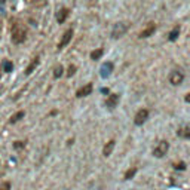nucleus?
<instances>
[{
    "label": "nucleus",
    "instance_id": "f257e3e1",
    "mask_svg": "<svg viewBox=\"0 0 190 190\" xmlns=\"http://www.w3.org/2000/svg\"><path fill=\"white\" fill-rule=\"evenodd\" d=\"M10 34H12V42L15 45H19V43L25 42V39H27V28L21 22H14Z\"/></svg>",
    "mask_w": 190,
    "mask_h": 190
},
{
    "label": "nucleus",
    "instance_id": "f03ea898",
    "mask_svg": "<svg viewBox=\"0 0 190 190\" xmlns=\"http://www.w3.org/2000/svg\"><path fill=\"white\" fill-rule=\"evenodd\" d=\"M128 28H129V24H128V22H119V24H116L115 28L111 30V37H113V39L122 37V36L128 31Z\"/></svg>",
    "mask_w": 190,
    "mask_h": 190
},
{
    "label": "nucleus",
    "instance_id": "7ed1b4c3",
    "mask_svg": "<svg viewBox=\"0 0 190 190\" xmlns=\"http://www.w3.org/2000/svg\"><path fill=\"white\" fill-rule=\"evenodd\" d=\"M168 149H169V143H168V141H160L156 147H155V150H153V156L164 157L166 155Z\"/></svg>",
    "mask_w": 190,
    "mask_h": 190
},
{
    "label": "nucleus",
    "instance_id": "20e7f679",
    "mask_svg": "<svg viewBox=\"0 0 190 190\" xmlns=\"http://www.w3.org/2000/svg\"><path fill=\"white\" fill-rule=\"evenodd\" d=\"M183 80H184V75H183L181 71H178V70H174L169 73V83L174 85V86H178V85H181Z\"/></svg>",
    "mask_w": 190,
    "mask_h": 190
},
{
    "label": "nucleus",
    "instance_id": "39448f33",
    "mask_svg": "<svg viewBox=\"0 0 190 190\" xmlns=\"http://www.w3.org/2000/svg\"><path fill=\"white\" fill-rule=\"evenodd\" d=\"M147 117H149V110L147 108H141V110L137 111V115L134 117V122H135V125L140 126V125H143L147 120Z\"/></svg>",
    "mask_w": 190,
    "mask_h": 190
},
{
    "label": "nucleus",
    "instance_id": "423d86ee",
    "mask_svg": "<svg viewBox=\"0 0 190 190\" xmlns=\"http://www.w3.org/2000/svg\"><path fill=\"white\" fill-rule=\"evenodd\" d=\"M71 37H73V30L70 28V30H67L66 33L63 34V37H61V42L58 43V49H63L66 45H68L70 43V40H71Z\"/></svg>",
    "mask_w": 190,
    "mask_h": 190
},
{
    "label": "nucleus",
    "instance_id": "0eeeda50",
    "mask_svg": "<svg viewBox=\"0 0 190 190\" xmlns=\"http://www.w3.org/2000/svg\"><path fill=\"white\" fill-rule=\"evenodd\" d=\"M92 89H94L92 83H86V85H85V86H82L80 89H77V92H76V97H77V98L88 97V95H89V94L92 92Z\"/></svg>",
    "mask_w": 190,
    "mask_h": 190
},
{
    "label": "nucleus",
    "instance_id": "6e6552de",
    "mask_svg": "<svg viewBox=\"0 0 190 190\" xmlns=\"http://www.w3.org/2000/svg\"><path fill=\"white\" fill-rule=\"evenodd\" d=\"M119 99H120V95L119 94H110L106 99V106L108 108H115L117 104H119Z\"/></svg>",
    "mask_w": 190,
    "mask_h": 190
},
{
    "label": "nucleus",
    "instance_id": "1a4fd4ad",
    "mask_svg": "<svg viewBox=\"0 0 190 190\" xmlns=\"http://www.w3.org/2000/svg\"><path fill=\"white\" fill-rule=\"evenodd\" d=\"M155 31H156V25L153 24V22H149V25H147V27H146V28H144V30H143V31L140 33V39L150 37V36L155 33Z\"/></svg>",
    "mask_w": 190,
    "mask_h": 190
},
{
    "label": "nucleus",
    "instance_id": "9d476101",
    "mask_svg": "<svg viewBox=\"0 0 190 190\" xmlns=\"http://www.w3.org/2000/svg\"><path fill=\"white\" fill-rule=\"evenodd\" d=\"M111 71H113V63H104L103 66H101V77H108V76L111 75Z\"/></svg>",
    "mask_w": 190,
    "mask_h": 190
},
{
    "label": "nucleus",
    "instance_id": "9b49d317",
    "mask_svg": "<svg viewBox=\"0 0 190 190\" xmlns=\"http://www.w3.org/2000/svg\"><path fill=\"white\" fill-rule=\"evenodd\" d=\"M68 14H70V10L67 8H61L57 12V21L58 24H63L64 21L67 19V17H68Z\"/></svg>",
    "mask_w": 190,
    "mask_h": 190
},
{
    "label": "nucleus",
    "instance_id": "f8f14e48",
    "mask_svg": "<svg viewBox=\"0 0 190 190\" xmlns=\"http://www.w3.org/2000/svg\"><path fill=\"white\" fill-rule=\"evenodd\" d=\"M115 146H116V141H115V140H110L107 144L104 146V149H103V155H104L106 157L110 156V155L113 153V149H115Z\"/></svg>",
    "mask_w": 190,
    "mask_h": 190
},
{
    "label": "nucleus",
    "instance_id": "ddd939ff",
    "mask_svg": "<svg viewBox=\"0 0 190 190\" xmlns=\"http://www.w3.org/2000/svg\"><path fill=\"white\" fill-rule=\"evenodd\" d=\"M39 61H40V58H39V57H34L33 59H31V63L28 64V67L25 68V75H27V76H28V75H31V73L34 71V68H36V67L39 66Z\"/></svg>",
    "mask_w": 190,
    "mask_h": 190
},
{
    "label": "nucleus",
    "instance_id": "4468645a",
    "mask_svg": "<svg viewBox=\"0 0 190 190\" xmlns=\"http://www.w3.org/2000/svg\"><path fill=\"white\" fill-rule=\"evenodd\" d=\"M177 135L181 137V138H186V140H190V128L189 126H183L177 131Z\"/></svg>",
    "mask_w": 190,
    "mask_h": 190
},
{
    "label": "nucleus",
    "instance_id": "2eb2a0df",
    "mask_svg": "<svg viewBox=\"0 0 190 190\" xmlns=\"http://www.w3.org/2000/svg\"><path fill=\"white\" fill-rule=\"evenodd\" d=\"M178 34H180V27H178V25H175V27L172 28V31H171V33H169V36H168V39H169L171 42L177 40Z\"/></svg>",
    "mask_w": 190,
    "mask_h": 190
},
{
    "label": "nucleus",
    "instance_id": "dca6fc26",
    "mask_svg": "<svg viewBox=\"0 0 190 190\" xmlns=\"http://www.w3.org/2000/svg\"><path fill=\"white\" fill-rule=\"evenodd\" d=\"M22 117H24V111L21 110V111H18V113H15V115L10 116L9 122H10V123H15V122H18V120H19V119H22Z\"/></svg>",
    "mask_w": 190,
    "mask_h": 190
},
{
    "label": "nucleus",
    "instance_id": "f3484780",
    "mask_svg": "<svg viewBox=\"0 0 190 190\" xmlns=\"http://www.w3.org/2000/svg\"><path fill=\"white\" fill-rule=\"evenodd\" d=\"M103 54H104V49H101V48H99V49L92 51L91 52V59H94V61H95V59H99V58L103 57Z\"/></svg>",
    "mask_w": 190,
    "mask_h": 190
},
{
    "label": "nucleus",
    "instance_id": "a211bd4d",
    "mask_svg": "<svg viewBox=\"0 0 190 190\" xmlns=\"http://www.w3.org/2000/svg\"><path fill=\"white\" fill-rule=\"evenodd\" d=\"M135 174H137V168H135V166H134V168H129V169L125 172V180H131Z\"/></svg>",
    "mask_w": 190,
    "mask_h": 190
},
{
    "label": "nucleus",
    "instance_id": "6ab92c4d",
    "mask_svg": "<svg viewBox=\"0 0 190 190\" xmlns=\"http://www.w3.org/2000/svg\"><path fill=\"white\" fill-rule=\"evenodd\" d=\"M63 71H64L63 66H57L55 67V70H54V77H55V79L61 77V76H63Z\"/></svg>",
    "mask_w": 190,
    "mask_h": 190
},
{
    "label": "nucleus",
    "instance_id": "aec40b11",
    "mask_svg": "<svg viewBox=\"0 0 190 190\" xmlns=\"http://www.w3.org/2000/svg\"><path fill=\"white\" fill-rule=\"evenodd\" d=\"M3 68H5V71H6V73H10V71H12V68H14V64H12L10 61H6V63L3 64Z\"/></svg>",
    "mask_w": 190,
    "mask_h": 190
},
{
    "label": "nucleus",
    "instance_id": "412c9836",
    "mask_svg": "<svg viewBox=\"0 0 190 190\" xmlns=\"http://www.w3.org/2000/svg\"><path fill=\"white\" fill-rule=\"evenodd\" d=\"M75 73H76V66H70V67H68V70H67V76H68V77H71Z\"/></svg>",
    "mask_w": 190,
    "mask_h": 190
},
{
    "label": "nucleus",
    "instance_id": "4be33fe9",
    "mask_svg": "<svg viewBox=\"0 0 190 190\" xmlns=\"http://www.w3.org/2000/svg\"><path fill=\"white\" fill-rule=\"evenodd\" d=\"M0 190H10V183L3 181L2 184H0Z\"/></svg>",
    "mask_w": 190,
    "mask_h": 190
},
{
    "label": "nucleus",
    "instance_id": "5701e85b",
    "mask_svg": "<svg viewBox=\"0 0 190 190\" xmlns=\"http://www.w3.org/2000/svg\"><path fill=\"white\" fill-rule=\"evenodd\" d=\"M24 146H25L24 141H15L14 143V149H22Z\"/></svg>",
    "mask_w": 190,
    "mask_h": 190
},
{
    "label": "nucleus",
    "instance_id": "b1692460",
    "mask_svg": "<svg viewBox=\"0 0 190 190\" xmlns=\"http://www.w3.org/2000/svg\"><path fill=\"white\" fill-rule=\"evenodd\" d=\"M174 168H175V169H186V164H184V162H178V164H175V165H174Z\"/></svg>",
    "mask_w": 190,
    "mask_h": 190
},
{
    "label": "nucleus",
    "instance_id": "393cba45",
    "mask_svg": "<svg viewBox=\"0 0 190 190\" xmlns=\"http://www.w3.org/2000/svg\"><path fill=\"white\" fill-rule=\"evenodd\" d=\"M33 3L36 5V6H43V5L46 3V0H34Z\"/></svg>",
    "mask_w": 190,
    "mask_h": 190
},
{
    "label": "nucleus",
    "instance_id": "a878e982",
    "mask_svg": "<svg viewBox=\"0 0 190 190\" xmlns=\"http://www.w3.org/2000/svg\"><path fill=\"white\" fill-rule=\"evenodd\" d=\"M184 99H186V103H190V94H187V95L184 97Z\"/></svg>",
    "mask_w": 190,
    "mask_h": 190
},
{
    "label": "nucleus",
    "instance_id": "bb28decb",
    "mask_svg": "<svg viewBox=\"0 0 190 190\" xmlns=\"http://www.w3.org/2000/svg\"><path fill=\"white\" fill-rule=\"evenodd\" d=\"M94 190H103V189H101V187H98V189H94Z\"/></svg>",
    "mask_w": 190,
    "mask_h": 190
},
{
    "label": "nucleus",
    "instance_id": "cd10ccee",
    "mask_svg": "<svg viewBox=\"0 0 190 190\" xmlns=\"http://www.w3.org/2000/svg\"><path fill=\"white\" fill-rule=\"evenodd\" d=\"M3 2H5V0H0V5H2V3H3Z\"/></svg>",
    "mask_w": 190,
    "mask_h": 190
},
{
    "label": "nucleus",
    "instance_id": "c85d7f7f",
    "mask_svg": "<svg viewBox=\"0 0 190 190\" xmlns=\"http://www.w3.org/2000/svg\"><path fill=\"white\" fill-rule=\"evenodd\" d=\"M0 76H2V75H0Z\"/></svg>",
    "mask_w": 190,
    "mask_h": 190
}]
</instances>
